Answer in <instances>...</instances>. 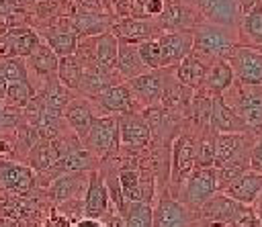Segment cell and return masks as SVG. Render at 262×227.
I'll return each instance as SVG.
<instances>
[{
  "label": "cell",
  "mask_w": 262,
  "mask_h": 227,
  "mask_svg": "<svg viewBox=\"0 0 262 227\" xmlns=\"http://www.w3.org/2000/svg\"><path fill=\"white\" fill-rule=\"evenodd\" d=\"M203 20L217 22L225 27H235L239 22V0H199Z\"/></svg>",
  "instance_id": "21"
},
{
  "label": "cell",
  "mask_w": 262,
  "mask_h": 227,
  "mask_svg": "<svg viewBox=\"0 0 262 227\" xmlns=\"http://www.w3.org/2000/svg\"><path fill=\"white\" fill-rule=\"evenodd\" d=\"M162 10H164V0H149V2L143 6V12H145L147 16H151V18H158V16L162 14Z\"/></svg>",
  "instance_id": "39"
},
{
  "label": "cell",
  "mask_w": 262,
  "mask_h": 227,
  "mask_svg": "<svg viewBox=\"0 0 262 227\" xmlns=\"http://www.w3.org/2000/svg\"><path fill=\"white\" fill-rule=\"evenodd\" d=\"M225 227H262V223L258 219L254 205H239V209Z\"/></svg>",
  "instance_id": "34"
},
{
  "label": "cell",
  "mask_w": 262,
  "mask_h": 227,
  "mask_svg": "<svg viewBox=\"0 0 262 227\" xmlns=\"http://www.w3.org/2000/svg\"><path fill=\"white\" fill-rule=\"evenodd\" d=\"M6 88H8V80H6V76H4L2 70H0V100H4V96H6Z\"/></svg>",
  "instance_id": "43"
},
{
  "label": "cell",
  "mask_w": 262,
  "mask_h": 227,
  "mask_svg": "<svg viewBox=\"0 0 262 227\" xmlns=\"http://www.w3.org/2000/svg\"><path fill=\"white\" fill-rule=\"evenodd\" d=\"M41 43V35L33 29H12L2 37V47L6 57H29Z\"/></svg>",
  "instance_id": "23"
},
{
  "label": "cell",
  "mask_w": 262,
  "mask_h": 227,
  "mask_svg": "<svg viewBox=\"0 0 262 227\" xmlns=\"http://www.w3.org/2000/svg\"><path fill=\"white\" fill-rule=\"evenodd\" d=\"M235 82L246 86H262V51L237 43L225 57Z\"/></svg>",
  "instance_id": "7"
},
{
  "label": "cell",
  "mask_w": 262,
  "mask_h": 227,
  "mask_svg": "<svg viewBox=\"0 0 262 227\" xmlns=\"http://www.w3.org/2000/svg\"><path fill=\"white\" fill-rule=\"evenodd\" d=\"M12 10H16V0H0V16H8Z\"/></svg>",
  "instance_id": "42"
},
{
  "label": "cell",
  "mask_w": 262,
  "mask_h": 227,
  "mask_svg": "<svg viewBox=\"0 0 262 227\" xmlns=\"http://www.w3.org/2000/svg\"><path fill=\"white\" fill-rule=\"evenodd\" d=\"M117 125H119V143L121 147L129 151H141L149 145V127L141 110H131V112H121L117 115Z\"/></svg>",
  "instance_id": "9"
},
{
  "label": "cell",
  "mask_w": 262,
  "mask_h": 227,
  "mask_svg": "<svg viewBox=\"0 0 262 227\" xmlns=\"http://www.w3.org/2000/svg\"><path fill=\"white\" fill-rule=\"evenodd\" d=\"M223 100L248 125L250 131H262V86H246L233 82L223 92Z\"/></svg>",
  "instance_id": "3"
},
{
  "label": "cell",
  "mask_w": 262,
  "mask_h": 227,
  "mask_svg": "<svg viewBox=\"0 0 262 227\" xmlns=\"http://www.w3.org/2000/svg\"><path fill=\"white\" fill-rule=\"evenodd\" d=\"M235 82L233 78V72L229 67V63L225 59H215L205 78H203V84H201V90H205L209 96H223V92Z\"/></svg>",
  "instance_id": "25"
},
{
  "label": "cell",
  "mask_w": 262,
  "mask_h": 227,
  "mask_svg": "<svg viewBox=\"0 0 262 227\" xmlns=\"http://www.w3.org/2000/svg\"><path fill=\"white\" fill-rule=\"evenodd\" d=\"M209 129H213L215 133H248L250 131L248 125L227 106L223 96H213L211 98Z\"/></svg>",
  "instance_id": "19"
},
{
  "label": "cell",
  "mask_w": 262,
  "mask_h": 227,
  "mask_svg": "<svg viewBox=\"0 0 262 227\" xmlns=\"http://www.w3.org/2000/svg\"><path fill=\"white\" fill-rule=\"evenodd\" d=\"M143 72H147V67L139 59L137 45L119 43V49H117V74L121 76V80L125 82V80L135 78V76H139Z\"/></svg>",
  "instance_id": "27"
},
{
  "label": "cell",
  "mask_w": 262,
  "mask_h": 227,
  "mask_svg": "<svg viewBox=\"0 0 262 227\" xmlns=\"http://www.w3.org/2000/svg\"><path fill=\"white\" fill-rule=\"evenodd\" d=\"M0 45H2V37H0Z\"/></svg>",
  "instance_id": "48"
},
{
  "label": "cell",
  "mask_w": 262,
  "mask_h": 227,
  "mask_svg": "<svg viewBox=\"0 0 262 227\" xmlns=\"http://www.w3.org/2000/svg\"><path fill=\"white\" fill-rule=\"evenodd\" d=\"M137 53H139L141 63H143L147 70H158V67H162L160 45H158L156 39H147V41L139 43V45H137Z\"/></svg>",
  "instance_id": "33"
},
{
  "label": "cell",
  "mask_w": 262,
  "mask_h": 227,
  "mask_svg": "<svg viewBox=\"0 0 262 227\" xmlns=\"http://www.w3.org/2000/svg\"><path fill=\"white\" fill-rule=\"evenodd\" d=\"M258 51H262V47H260V49H258Z\"/></svg>",
  "instance_id": "49"
},
{
  "label": "cell",
  "mask_w": 262,
  "mask_h": 227,
  "mask_svg": "<svg viewBox=\"0 0 262 227\" xmlns=\"http://www.w3.org/2000/svg\"><path fill=\"white\" fill-rule=\"evenodd\" d=\"M82 211L86 213V217H92V219H102L111 211L108 190H106V184H104L98 168L88 172V184H86V192H84Z\"/></svg>",
  "instance_id": "14"
},
{
  "label": "cell",
  "mask_w": 262,
  "mask_h": 227,
  "mask_svg": "<svg viewBox=\"0 0 262 227\" xmlns=\"http://www.w3.org/2000/svg\"><path fill=\"white\" fill-rule=\"evenodd\" d=\"M237 43H239V35L235 27L203 20L192 29V51L211 61L225 59L227 53Z\"/></svg>",
  "instance_id": "2"
},
{
  "label": "cell",
  "mask_w": 262,
  "mask_h": 227,
  "mask_svg": "<svg viewBox=\"0 0 262 227\" xmlns=\"http://www.w3.org/2000/svg\"><path fill=\"white\" fill-rule=\"evenodd\" d=\"M100 221L104 223V227H125V219H123L115 209H113V211H108Z\"/></svg>",
  "instance_id": "37"
},
{
  "label": "cell",
  "mask_w": 262,
  "mask_h": 227,
  "mask_svg": "<svg viewBox=\"0 0 262 227\" xmlns=\"http://www.w3.org/2000/svg\"><path fill=\"white\" fill-rule=\"evenodd\" d=\"M82 72H84V63L76 53L59 57V61H57V80L68 90L78 92L80 82H82Z\"/></svg>",
  "instance_id": "29"
},
{
  "label": "cell",
  "mask_w": 262,
  "mask_h": 227,
  "mask_svg": "<svg viewBox=\"0 0 262 227\" xmlns=\"http://www.w3.org/2000/svg\"><path fill=\"white\" fill-rule=\"evenodd\" d=\"M256 202H258V209H256V213H258V219H260V223H262V200L258 198Z\"/></svg>",
  "instance_id": "47"
},
{
  "label": "cell",
  "mask_w": 262,
  "mask_h": 227,
  "mask_svg": "<svg viewBox=\"0 0 262 227\" xmlns=\"http://www.w3.org/2000/svg\"><path fill=\"white\" fill-rule=\"evenodd\" d=\"M199 22H203V18L180 0H164V10L156 20L160 31H190Z\"/></svg>",
  "instance_id": "15"
},
{
  "label": "cell",
  "mask_w": 262,
  "mask_h": 227,
  "mask_svg": "<svg viewBox=\"0 0 262 227\" xmlns=\"http://www.w3.org/2000/svg\"><path fill=\"white\" fill-rule=\"evenodd\" d=\"M0 184L18 194H29L37 184V174L31 166L0 160Z\"/></svg>",
  "instance_id": "18"
},
{
  "label": "cell",
  "mask_w": 262,
  "mask_h": 227,
  "mask_svg": "<svg viewBox=\"0 0 262 227\" xmlns=\"http://www.w3.org/2000/svg\"><path fill=\"white\" fill-rule=\"evenodd\" d=\"M25 61H27L29 72L33 70L37 76L43 78V82H45V80H51V78H57V61H59V57L51 51V47H49L43 39H41L39 47H37Z\"/></svg>",
  "instance_id": "26"
},
{
  "label": "cell",
  "mask_w": 262,
  "mask_h": 227,
  "mask_svg": "<svg viewBox=\"0 0 262 227\" xmlns=\"http://www.w3.org/2000/svg\"><path fill=\"white\" fill-rule=\"evenodd\" d=\"M20 121H23V115L18 112V108H12L4 100H0V133L16 131Z\"/></svg>",
  "instance_id": "35"
},
{
  "label": "cell",
  "mask_w": 262,
  "mask_h": 227,
  "mask_svg": "<svg viewBox=\"0 0 262 227\" xmlns=\"http://www.w3.org/2000/svg\"><path fill=\"white\" fill-rule=\"evenodd\" d=\"M174 67H158V70H147L135 78L125 80V86L129 88L131 96L135 98V102L139 104V108H147V106H156L162 100L164 88L168 84V80L172 78Z\"/></svg>",
  "instance_id": "5"
},
{
  "label": "cell",
  "mask_w": 262,
  "mask_h": 227,
  "mask_svg": "<svg viewBox=\"0 0 262 227\" xmlns=\"http://www.w3.org/2000/svg\"><path fill=\"white\" fill-rule=\"evenodd\" d=\"M121 217L125 227H151V205L149 202H127Z\"/></svg>",
  "instance_id": "30"
},
{
  "label": "cell",
  "mask_w": 262,
  "mask_h": 227,
  "mask_svg": "<svg viewBox=\"0 0 262 227\" xmlns=\"http://www.w3.org/2000/svg\"><path fill=\"white\" fill-rule=\"evenodd\" d=\"M250 170L262 174V131L254 133V145L250 151Z\"/></svg>",
  "instance_id": "36"
},
{
  "label": "cell",
  "mask_w": 262,
  "mask_h": 227,
  "mask_svg": "<svg viewBox=\"0 0 262 227\" xmlns=\"http://www.w3.org/2000/svg\"><path fill=\"white\" fill-rule=\"evenodd\" d=\"M35 98V86L31 82H8L4 102L12 108H25Z\"/></svg>",
  "instance_id": "31"
},
{
  "label": "cell",
  "mask_w": 262,
  "mask_h": 227,
  "mask_svg": "<svg viewBox=\"0 0 262 227\" xmlns=\"http://www.w3.org/2000/svg\"><path fill=\"white\" fill-rule=\"evenodd\" d=\"M242 202L229 198L223 192H215L201 209H199V219L205 223H221L227 225L231 221V217L235 215V211L239 209Z\"/></svg>",
  "instance_id": "22"
},
{
  "label": "cell",
  "mask_w": 262,
  "mask_h": 227,
  "mask_svg": "<svg viewBox=\"0 0 262 227\" xmlns=\"http://www.w3.org/2000/svg\"><path fill=\"white\" fill-rule=\"evenodd\" d=\"M82 147L100 164L119 153V125L117 115H100L94 119L92 127L88 129L86 137L80 141Z\"/></svg>",
  "instance_id": "4"
},
{
  "label": "cell",
  "mask_w": 262,
  "mask_h": 227,
  "mask_svg": "<svg viewBox=\"0 0 262 227\" xmlns=\"http://www.w3.org/2000/svg\"><path fill=\"white\" fill-rule=\"evenodd\" d=\"M237 35L242 45H248L254 49L262 47V2H256L250 10L239 14Z\"/></svg>",
  "instance_id": "24"
},
{
  "label": "cell",
  "mask_w": 262,
  "mask_h": 227,
  "mask_svg": "<svg viewBox=\"0 0 262 227\" xmlns=\"http://www.w3.org/2000/svg\"><path fill=\"white\" fill-rule=\"evenodd\" d=\"M111 33L117 37L119 43H129V45H139L147 39H156L162 31L156 25V20H145V18H133L125 16L119 22L111 25Z\"/></svg>",
  "instance_id": "13"
},
{
  "label": "cell",
  "mask_w": 262,
  "mask_h": 227,
  "mask_svg": "<svg viewBox=\"0 0 262 227\" xmlns=\"http://www.w3.org/2000/svg\"><path fill=\"white\" fill-rule=\"evenodd\" d=\"M217 192V172L215 168H194L186 180L182 182L180 190L176 192V200L186 205L190 211L199 213V209Z\"/></svg>",
  "instance_id": "6"
},
{
  "label": "cell",
  "mask_w": 262,
  "mask_h": 227,
  "mask_svg": "<svg viewBox=\"0 0 262 227\" xmlns=\"http://www.w3.org/2000/svg\"><path fill=\"white\" fill-rule=\"evenodd\" d=\"M61 117H63L68 129L82 141V139L86 137L88 129L92 127L94 119L98 117V112H96V106L92 104L90 98H86V96H74V98L66 104Z\"/></svg>",
  "instance_id": "12"
},
{
  "label": "cell",
  "mask_w": 262,
  "mask_h": 227,
  "mask_svg": "<svg viewBox=\"0 0 262 227\" xmlns=\"http://www.w3.org/2000/svg\"><path fill=\"white\" fill-rule=\"evenodd\" d=\"M86 184H88V172L59 174L47 184V196L57 205L66 200H76L86 192Z\"/></svg>",
  "instance_id": "16"
},
{
  "label": "cell",
  "mask_w": 262,
  "mask_h": 227,
  "mask_svg": "<svg viewBox=\"0 0 262 227\" xmlns=\"http://www.w3.org/2000/svg\"><path fill=\"white\" fill-rule=\"evenodd\" d=\"M8 151H12V145H10L8 141L0 139V153H8Z\"/></svg>",
  "instance_id": "44"
},
{
  "label": "cell",
  "mask_w": 262,
  "mask_h": 227,
  "mask_svg": "<svg viewBox=\"0 0 262 227\" xmlns=\"http://www.w3.org/2000/svg\"><path fill=\"white\" fill-rule=\"evenodd\" d=\"M70 227H104V223L100 219H92V217H80L76 219Z\"/></svg>",
  "instance_id": "41"
},
{
  "label": "cell",
  "mask_w": 262,
  "mask_h": 227,
  "mask_svg": "<svg viewBox=\"0 0 262 227\" xmlns=\"http://www.w3.org/2000/svg\"><path fill=\"white\" fill-rule=\"evenodd\" d=\"M147 2H149V0H133V10H135V8H139V10H143V6H145Z\"/></svg>",
  "instance_id": "45"
},
{
  "label": "cell",
  "mask_w": 262,
  "mask_h": 227,
  "mask_svg": "<svg viewBox=\"0 0 262 227\" xmlns=\"http://www.w3.org/2000/svg\"><path fill=\"white\" fill-rule=\"evenodd\" d=\"M90 100H92V104L96 106L98 117H100V115H121V112L141 110L139 104L135 102V98L131 96L129 88L125 86V82L111 84L108 88H104L102 92H98V94L92 96Z\"/></svg>",
  "instance_id": "10"
},
{
  "label": "cell",
  "mask_w": 262,
  "mask_h": 227,
  "mask_svg": "<svg viewBox=\"0 0 262 227\" xmlns=\"http://www.w3.org/2000/svg\"><path fill=\"white\" fill-rule=\"evenodd\" d=\"M115 2V10L121 16H131L133 14V0H113Z\"/></svg>",
  "instance_id": "40"
},
{
  "label": "cell",
  "mask_w": 262,
  "mask_h": 227,
  "mask_svg": "<svg viewBox=\"0 0 262 227\" xmlns=\"http://www.w3.org/2000/svg\"><path fill=\"white\" fill-rule=\"evenodd\" d=\"M41 39L51 47V51L57 57L74 55L78 49V41H80L74 29H49L43 33Z\"/></svg>",
  "instance_id": "28"
},
{
  "label": "cell",
  "mask_w": 262,
  "mask_h": 227,
  "mask_svg": "<svg viewBox=\"0 0 262 227\" xmlns=\"http://www.w3.org/2000/svg\"><path fill=\"white\" fill-rule=\"evenodd\" d=\"M70 219L63 213H51L49 219L45 221V227H70Z\"/></svg>",
  "instance_id": "38"
},
{
  "label": "cell",
  "mask_w": 262,
  "mask_h": 227,
  "mask_svg": "<svg viewBox=\"0 0 262 227\" xmlns=\"http://www.w3.org/2000/svg\"><path fill=\"white\" fill-rule=\"evenodd\" d=\"M196 227H225V225H221V223H205V221L199 219V225Z\"/></svg>",
  "instance_id": "46"
},
{
  "label": "cell",
  "mask_w": 262,
  "mask_h": 227,
  "mask_svg": "<svg viewBox=\"0 0 262 227\" xmlns=\"http://www.w3.org/2000/svg\"><path fill=\"white\" fill-rule=\"evenodd\" d=\"M211 63H213L211 59L190 51L180 63L174 65V78H176L178 84H182V86H186L190 90H199Z\"/></svg>",
  "instance_id": "20"
},
{
  "label": "cell",
  "mask_w": 262,
  "mask_h": 227,
  "mask_svg": "<svg viewBox=\"0 0 262 227\" xmlns=\"http://www.w3.org/2000/svg\"><path fill=\"white\" fill-rule=\"evenodd\" d=\"M221 192L242 205H256V200L262 194V174L248 168L239 172Z\"/></svg>",
  "instance_id": "17"
},
{
  "label": "cell",
  "mask_w": 262,
  "mask_h": 227,
  "mask_svg": "<svg viewBox=\"0 0 262 227\" xmlns=\"http://www.w3.org/2000/svg\"><path fill=\"white\" fill-rule=\"evenodd\" d=\"M201 131L194 129L188 121H184L180 133L170 143V196H176L186 176L194 170L196 149H199Z\"/></svg>",
  "instance_id": "1"
},
{
  "label": "cell",
  "mask_w": 262,
  "mask_h": 227,
  "mask_svg": "<svg viewBox=\"0 0 262 227\" xmlns=\"http://www.w3.org/2000/svg\"><path fill=\"white\" fill-rule=\"evenodd\" d=\"M160 45L162 67H174L192 51V29L190 31H162L156 37Z\"/></svg>",
  "instance_id": "11"
},
{
  "label": "cell",
  "mask_w": 262,
  "mask_h": 227,
  "mask_svg": "<svg viewBox=\"0 0 262 227\" xmlns=\"http://www.w3.org/2000/svg\"><path fill=\"white\" fill-rule=\"evenodd\" d=\"M199 213L190 211L180 200L164 194L151 207V227H196Z\"/></svg>",
  "instance_id": "8"
},
{
  "label": "cell",
  "mask_w": 262,
  "mask_h": 227,
  "mask_svg": "<svg viewBox=\"0 0 262 227\" xmlns=\"http://www.w3.org/2000/svg\"><path fill=\"white\" fill-rule=\"evenodd\" d=\"M260 2H262V0H260Z\"/></svg>",
  "instance_id": "50"
},
{
  "label": "cell",
  "mask_w": 262,
  "mask_h": 227,
  "mask_svg": "<svg viewBox=\"0 0 262 227\" xmlns=\"http://www.w3.org/2000/svg\"><path fill=\"white\" fill-rule=\"evenodd\" d=\"M0 70L8 82H29L31 80L25 57H4L0 61Z\"/></svg>",
  "instance_id": "32"
}]
</instances>
